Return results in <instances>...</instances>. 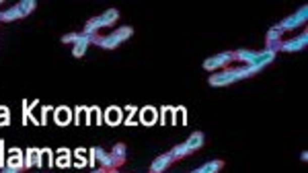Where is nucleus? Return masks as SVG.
I'll return each instance as SVG.
<instances>
[{
  "label": "nucleus",
  "instance_id": "f257e3e1",
  "mask_svg": "<svg viewBox=\"0 0 308 173\" xmlns=\"http://www.w3.org/2000/svg\"><path fill=\"white\" fill-rule=\"evenodd\" d=\"M263 68L261 66H236V68H224V70H218L214 72L208 82L212 87H226V84H232V82H238V80H244V78H251L255 76L257 72H261Z\"/></svg>",
  "mask_w": 308,
  "mask_h": 173
},
{
  "label": "nucleus",
  "instance_id": "f03ea898",
  "mask_svg": "<svg viewBox=\"0 0 308 173\" xmlns=\"http://www.w3.org/2000/svg\"><path fill=\"white\" fill-rule=\"evenodd\" d=\"M232 54H234V60H240L244 66H261V68H265V66H269L275 60V54L273 52H267V50H263V52L236 50Z\"/></svg>",
  "mask_w": 308,
  "mask_h": 173
},
{
  "label": "nucleus",
  "instance_id": "7ed1b4c3",
  "mask_svg": "<svg viewBox=\"0 0 308 173\" xmlns=\"http://www.w3.org/2000/svg\"><path fill=\"white\" fill-rule=\"evenodd\" d=\"M134 35V29L132 27H117L115 31H111V33H107V35H99V39H97V44L95 46H99V48H103V50H115L117 46H121L126 39H130Z\"/></svg>",
  "mask_w": 308,
  "mask_h": 173
},
{
  "label": "nucleus",
  "instance_id": "20e7f679",
  "mask_svg": "<svg viewBox=\"0 0 308 173\" xmlns=\"http://www.w3.org/2000/svg\"><path fill=\"white\" fill-rule=\"evenodd\" d=\"M117 19H119V13H117L115 9H109V11H105V13H103V15H99V17H92V19H88V21H86V25H84V31H82V33L92 35V33H97L99 29L113 25Z\"/></svg>",
  "mask_w": 308,
  "mask_h": 173
},
{
  "label": "nucleus",
  "instance_id": "39448f33",
  "mask_svg": "<svg viewBox=\"0 0 308 173\" xmlns=\"http://www.w3.org/2000/svg\"><path fill=\"white\" fill-rule=\"evenodd\" d=\"M306 19H308V7L304 5V7H300L294 15L286 17V19L280 23V27H282V31H294L296 27H300V25L306 23Z\"/></svg>",
  "mask_w": 308,
  "mask_h": 173
},
{
  "label": "nucleus",
  "instance_id": "423d86ee",
  "mask_svg": "<svg viewBox=\"0 0 308 173\" xmlns=\"http://www.w3.org/2000/svg\"><path fill=\"white\" fill-rule=\"evenodd\" d=\"M230 60H234V54L232 52H222V54H216V56L208 58V60H203V68L216 72L218 68H224Z\"/></svg>",
  "mask_w": 308,
  "mask_h": 173
},
{
  "label": "nucleus",
  "instance_id": "0eeeda50",
  "mask_svg": "<svg viewBox=\"0 0 308 173\" xmlns=\"http://www.w3.org/2000/svg\"><path fill=\"white\" fill-rule=\"evenodd\" d=\"M97 39H99V35H97V33H92V35L82 33V35H80V39H78V41L74 44V48H72L74 58H82V56L86 54L88 46H90V44H97Z\"/></svg>",
  "mask_w": 308,
  "mask_h": 173
},
{
  "label": "nucleus",
  "instance_id": "6e6552de",
  "mask_svg": "<svg viewBox=\"0 0 308 173\" xmlns=\"http://www.w3.org/2000/svg\"><path fill=\"white\" fill-rule=\"evenodd\" d=\"M306 41H308V35H306V31H302L298 37L288 39V41H282L280 44V52H300V50L306 48Z\"/></svg>",
  "mask_w": 308,
  "mask_h": 173
},
{
  "label": "nucleus",
  "instance_id": "1a4fd4ad",
  "mask_svg": "<svg viewBox=\"0 0 308 173\" xmlns=\"http://www.w3.org/2000/svg\"><path fill=\"white\" fill-rule=\"evenodd\" d=\"M25 151L21 149H11L9 151V157H7V167L11 169H17V171H23L25 169Z\"/></svg>",
  "mask_w": 308,
  "mask_h": 173
},
{
  "label": "nucleus",
  "instance_id": "9d476101",
  "mask_svg": "<svg viewBox=\"0 0 308 173\" xmlns=\"http://www.w3.org/2000/svg\"><path fill=\"white\" fill-rule=\"evenodd\" d=\"M173 155L171 153H165V155H161V157H157L152 161V165H150V173H165L171 165H173Z\"/></svg>",
  "mask_w": 308,
  "mask_h": 173
},
{
  "label": "nucleus",
  "instance_id": "9b49d317",
  "mask_svg": "<svg viewBox=\"0 0 308 173\" xmlns=\"http://www.w3.org/2000/svg\"><path fill=\"white\" fill-rule=\"evenodd\" d=\"M54 120H56L58 126H68V124L74 120V113H72L70 107L60 105V107H56V111H54Z\"/></svg>",
  "mask_w": 308,
  "mask_h": 173
},
{
  "label": "nucleus",
  "instance_id": "f8f14e48",
  "mask_svg": "<svg viewBox=\"0 0 308 173\" xmlns=\"http://www.w3.org/2000/svg\"><path fill=\"white\" fill-rule=\"evenodd\" d=\"M90 155L95 157V159H99V163H101L103 169H113V167H117L115 157H113L111 153H105L103 149H90Z\"/></svg>",
  "mask_w": 308,
  "mask_h": 173
},
{
  "label": "nucleus",
  "instance_id": "ddd939ff",
  "mask_svg": "<svg viewBox=\"0 0 308 173\" xmlns=\"http://www.w3.org/2000/svg\"><path fill=\"white\" fill-rule=\"evenodd\" d=\"M138 113H140V122L144 126H152V124H157V120H159V109L152 107V105L138 109Z\"/></svg>",
  "mask_w": 308,
  "mask_h": 173
},
{
  "label": "nucleus",
  "instance_id": "4468645a",
  "mask_svg": "<svg viewBox=\"0 0 308 173\" xmlns=\"http://www.w3.org/2000/svg\"><path fill=\"white\" fill-rule=\"evenodd\" d=\"M103 120L109 124V126H119L123 122V109L121 107H107L105 109V115H103Z\"/></svg>",
  "mask_w": 308,
  "mask_h": 173
},
{
  "label": "nucleus",
  "instance_id": "2eb2a0df",
  "mask_svg": "<svg viewBox=\"0 0 308 173\" xmlns=\"http://www.w3.org/2000/svg\"><path fill=\"white\" fill-rule=\"evenodd\" d=\"M41 157H43V151L41 149H27L25 151V169H29V167H39L43 161H41Z\"/></svg>",
  "mask_w": 308,
  "mask_h": 173
},
{
  "label": "nucleus",
  "instance_id": "dca6fc26",
  "mask_svg": "<svg viewBox=\"0 0 308 173\" xmlns=\"http://www.w3.org/2000/svg\"><path fill=\"white\" fill-rule=\"evenodd\" d=\"M222 167H224V163L220 159H214V161H208V163H203L201 167H197V169H193L189 173H218Z\"/></svg>",
  "mask_w": 308,
  "mask_h": 173
},
{
  "label": "nucleus",
  "instance_id": "f3484780",
  "mask_svg": "<svg viewBox=\"0 0 308 173\" xmlns=\"http://www.w3.org/2000/svg\"><path fill=\"white\" fill-rule=\"evenodd\" d=\"M203 140H206V136H203V132H193L187 140H185V144H187V149L193 153V151H197V149H201L203 147Z\"/></svg>",
  "mask_w": 308,
  "mask_h": 173
},
{
  "label": "nucleus",
  "instance_id": "a211bd4d",
  "mask_svg": "<svg viewBox=\"0 0 308 173\" xmlns=\"http://www.w3.org/2000/svg\"><path fill=\"white\" fill-rule=\"evenodd\" d=\"M17 19H23V13H21V9H19V5L17 7H11L9 11H0V21H17Z\"/></svg>",
  "mask_w": 308,
  "mask_h": 173
},
{
  "label": "nucleus",
  "instance_id": "6ab92c4d",
  "mask_svg": "<svg viewBox=\"0 0 308 173\" xmlns=\"http://www.w3.org/2000/svg\"><path fill=\"white\" fill-rule=\"evenodd\" d=\"M92 120H97V124H101V122H103V115H101L99 107H86V118H84V124L88 126Z\"/></svg>",
  "mask_w": 308,
  "mask_h": 173
},
{
  "label": "nucleus",
  "instance_id": "aec40b11",
  "mask_svg": "<svg viewBox=\"0 0 308 173\" xmlns=\"http://www.w3.org/2000/svg\"><path fill=\"white\" fill-rule=\"evenodd\" d=\"M126 153H128V151H126V144H121V142H119V144H115V147H113V151H111V155L115 157V161H117V165H121L123 161H126Z\"/></svg>",
  "mask_w": 308,
  "mask_h": 173
},
{
  "label": "nucleus",
  "instance_id": "412c9836",
  "mask_svg": "<svg viewBox=\"0 0 308 173\" xmlns=\"http://www.w3.org/2000/svg\"><path fill=\"white\" fill-rule=\"evenodd\" d=\"M282 35H284V31H282L280 23L273 25L269 31H267V44H269V41H282Z\"/></svg>",
  "mask_w": 308,
  "mask_h": 173
},
{
  "label": "nucleus",
  "instance_id": "4be33fe9",
  "mask_svg": "<svg viewBox=\"0 0 308 173\" xmlns=\"http://www.w3.org/2000/svg\"><path fill=\"white\" fill-rule=\"evenodd\" d=\"M19 9H21L23 17H27V15H31V13L37 9V3H35V0H21V3H19Z\"/></svg>",
  "mask_w": 308,
  "mask_h": 173
},
{
  "label": "nucleus",
  "instance_id": "5701e85b",
  "mask_svg": "<svg viewBox=\"0 0 308 173\" xmlns=\"http://www.w3.org/2000/svg\"><path fill=\"white\" fill-rule=\"evenodd\" d=\"M171 155H173V159H183V157L191 155V151L187 149V144H185V142H181V144H177V147L171 151Z\"/></svg>",
  "mask_w": 308,
  "mask_h": 173
},
{
  "label": "nucleus",
  "instance_id": "b1692460",
  "mask_svg": "<svg viewBox=\"0 0 308 173\" xmlns=\"http://www.w3.org/2000/svg\"><path fill=\"white\" fill-rule=\"evenodd\" d=\"M60 167H68L70 165V151H66V149H62L60 151V157H58V161H56Z\"/></svg>",
  "mask_w": 308,
  "mask_h": 173
},
{
  "label": "nucleus",
  "instance_id": "393cba45",
  "mask_svg": "<svg viewBox=\"0 0 308 173\" xmlns=\"http://www.w3.org/2000/svg\"><path fill=\"white\" fill-rule=\"evenodd\" d=\"M9 122H11L9 107L7 105H0V126H9Z\"/></svg>",
  "mask_w": 308,
  "mask_h": 173
},
{
  "label": "nucleus",
  "instance_id": "a878e982",
  "mask_svg": "<svg viewBox=\"0 0 308 173\" xmlns=\"http://www.w3.org/2000/svg\"><path fill=\"white\" fill-rule=\"evenodd\" d=\"M128 109V118L126 120H123V124H126V126H136V122H134V115L138 113V107H126Z\"/></svg>",
  "mask_w": 308,
  "mask_h": 173
},
{
  "label": "nucleus",
  "instance_id": "bb28decb",
  "mask_svg": "<svg viewBox=\"0 0 308 173\" xmlns=\"http://www.w3.org/2000/svg\"><path fill=\"white\" fill-rule=\"evenodd\" d=\"M86 111V107H74L72 113H74V124L76 126H82V113Z\"/></svg>",
  "mask_w": 308,
  "mask_h": 173
},
{
  "label": "nucleus",
  "instance_id": "cd10ccee",
  "mask_svg": "<svg viewBox=\"0 0 308 173\" xmlns=\"http://www.w3.org/2000/svg\"><path fill=\"white\" fill-rule=\"evenodd\" d=\"M80 35H82V33H68V35L62 37V44H76V41L80 39Z\"/></svg>",
  "mask_w": 308,
  "mask_h": 173
},
{
  "label": "nucleus",
  "instance_id": "c85d7f7f",
  "mask_svg": "<svg viewBox=\"0 0 308 173\" xmlns=\"http://www.w3.org/2000/svg\"><path fill=\"white\" fill-rule=\"evenodd\" d=\"M31 118V107H29V101H23V124H27Z\"/></svg>",
  "mask_w": 308,
  "mask_h": 173
},
{
  "label": "nucleus",
  "instance_id": "c756f323",
  "mask_svg": "<svg viewBox=\"0 0 308 173\" xmlns=\"http://www.w3.org/2000/svg\"><path fill=\"white\" fill-rule=\"evenodd\" d=\"M52 107H47V105H43L41 107V120H39V126H45L47 124V111H49Z\"/></svg>",
  "mask_w": 308,
  "mask_h": 173
},
{
  "label": "nucleus",
  "instance_id": "7c9ffc66",
  "mask_svg": "<svg viewBox=\"0 0 308 173\" xmlns=\"http://www.w3.org/2000/svg\"><path fill=\"white\" fill-rule=\"evenodd\" d=\"M0 173H21V171H17V169H11V167H3V169H0Z\"/></svg>",
  "mask_w": 308,
  "mask_h": 173
},
{
  "label": "nucleus",
  "instance_id": "2f4dec72",
  "mask_svg": "<svg viewBox=\"0 0 308 173\" xmlns=\"http://www.w3.org/2000/svg\"><path fill=\"white\" fill-rule=\"evenodd\" d=\"M92 173H107V169H103V167H101V169H95Z\"/></svg>",
  "mask_w": 308,
  "mask_h": 173
},
{
  "label": "nucleus",
  "instance_id": "473e14b6",
  "mask_svg": "<svg viewBox=\"0 0 308 173\" xmlns=\"http://www.w3.org/2000/svg\"><path fill=\"white\" fill-rule=\"evenodd\" d=\"M111 173H121V171H111Z\"/></svg>",
  "mask_w": 308,
  "mask_h": 173
},
{
  "label": "nucleus",
  "instance_id": "72a5a7b5",
  "mask_svg": "<svg viewBox=\"0 0 308 173\" xmlns=\"http://www.w3.org/2000/svg\"><path fill=\"white\" fill-rule=\"evenodd\" d=\"M0 5H3V3H0Z\"/></svg>",
  "mask_w": 308,
  "mask_h": 173
}]
</instances>
